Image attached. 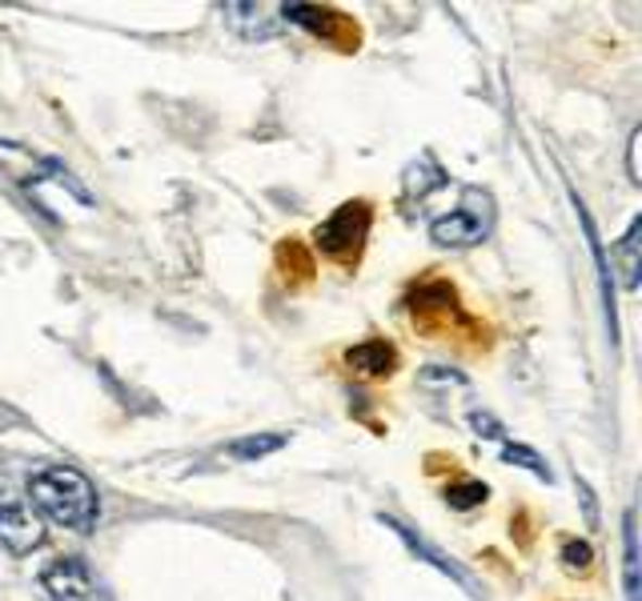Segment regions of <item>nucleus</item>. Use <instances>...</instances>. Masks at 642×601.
Listing matches in <instances>:
<instances>
[{
	"label": "nucleus",
	"mask_w": 642,
	"mask_h": 601,
	"mask_svg": "<svg viewBox=\"0 0 642 601\" xmlns=\"http://www.w3.org/2000/svg\"><path fill=\"white\" fill-rule=\"evenodd\" d=\"M590 562H594V549H590L587 541H566L563 546V565L570 574H587Z\"/></svg>",
	"instance_id": "nucleus-19"
},
{
	"label": "nucleus",
	"mask_w": 642,
	"mask_h": 601,
	"mask_svg": "<svg viewBox=\"0 0 642 601\" xmlns=\"http://www.w3.org/2000/svg\"><path fill=\"white\" fill-rule=\"evenodd\" d=\"M28 501L40 510V517H49L53 525L73 529V534H89L101 517L97 485L77 465H45L40 473H33Z\"/></svg>",
	"instance_id": "nucleus-1"
},
{
	"label": "nucleus",
	"mask_w": 642,
	"mask_h": 601,
	"mask_svg": "<svg viewBox=\"0 0 642 601\" xmlns=\"http://www.w3.org/2000/svg\"><path fill=\"white\" fill-rule=\"evenodd\" d=\"M369 225H374V205L362 201V196L345 201V205H338V213H329L326 221L314 229V245L322 248V257L338 261L341 269H354L362 261Z\"/></svg>",
	"instance_id": "nucleus-3"
},
{
	"label": "nucleus",
	"mask_w": 642,
	"mask_h": 601,
	"mask_svg": "<svg viewBox=\"0 0 642 601\" xmlns=\"http://www.w3.org/2000/svg\"><path fill=\"white\" fill-rule=\"evenodd\" d=\"M0 172H9L13 181H21L28 193H33L37 184H45V181H56V184H65V189L77 196L80 205H92V196L80 189V181L65 169V165H61V161L37 157V153H33V149H25V144L0 141Z\"/></svg>",
	"instance_id": "nucleus-4"
},
{
	"label": "nucleus",
	"mask_w": 642,
	"mask_h": 601,
	"mask_svg": "<svg viewBox=\"0 0 642 601\" xmlns=\"http://www.w3.org/2000/svg\"><path fill=\"white\" fill-rule=\"evenodd\" d=\"M45 541V525L21 494H13L9 485H0V546L13 558H28L33 549Z\"/></svg>",
	"instance_id": "nucleus-5"
},
{
	"label": "nucleus",
	"mask_w": 642,
	"mask_h": 601,
	"mask_svg": "<svg viewBox=\"0 0 642 601\" xmlns=\"http://www.w3.org/2000/svg\"><path fill=\"white\" fill-rule=\"evenodd\" d=\"M502 461H506V465H518V470H530V473L538 477V482H551V477H554L551 465L538 458L530 445H514V442H506V445H502Z\"/></svg>",
	"instance_id": "nucleus-16"
},
{
	"label": "nucleus",
	"mask_w": 642,
	"mask_h": 601,
	"mask_svg": "<svg viewBox=\"0 0 642 601\" xmlns=\"http://www.w3.org/2000/svg\"><path fill=\"white\" fill-rule=\"evenodd\" d=\"M286 445H289L286 433H250V437H237V442L229 445V458L262 461V458H269V453H277V449H286Z\"/></svg>",
	"instance_id": "nucleus-14"
},
{
	"label": "nucleus",
	"mask_w": 642,
	"mask_h": 601,
	"mask_svg": "<svg viewBox=\"0 0 642 601\" xmlns=\"http://www.w3.org/2000/svg\"><path fill=\"white\" fill-rule=\"evenodd\" d=\"M470 430L478 433V437H490V442H502V437H506L502 421L494 418V413H486V409H470Z\"/></svg>",
	"instance_id": "nucleus-20"
},
{
	"label": "nucleus",
	"mask_w": 642,
	"mask_h": 601,
	"mask_svg": "<svg viewBox=\"0 0 642 601\" xmlns=\"http://www.w3.org/2000/svg\"><path fill=\"white\" fill-rule=\"evenodd\" d=\"M490 233H494V196L478 184L462 189L458 209L430 221V241L438 248H474Z\"/></svg>",
	"instance_id": "nucleus-2"
},
{
	"label": "nucleus",
	"mask_w": 642,
	"mask_h": 601,
	"mask_svg": "<svg viewBox=\"0 0 642 601\" xmlns=\"http://www.w3.org/2000/svg\"><path fill=\"white\" fill-rule=\"evenodd\" d=\"M40 589L49 593V601H113L80 558H56L45 565Z\"/></svg>",
	"instance_id": "nucleus-6"
},
{
	"label": "nucleus",
	"mask_w": 642,
	"mask_h": 601,
	"mask_svg": "<svg viewBox=\"0 0 642 601\" xmlns=\"http://www.w3.org/2000/svg\"><path fill=\"white\" fill-rule=\"evenodd\" d=\"M410 309H414V317L430 333H438L446 321L458 317V293H454L450 281H426V285H418L410 293Z\"/></svg>",
	"instance_id": "nucleus-8"
},
{
	"label": "nucleus",
	"mask_w": 642,
	"mask_h": 601,
	"mask_svg": "<svg viewBox=\"0 0 642 601\" xmlns=\"http://www.w3.org/2000/svg\"><path fill=\"white\" fill-rule=\"evenodd\" d=\"M442 184H446V169L433 161V153H421L406 169L402 189H406V201H426V196H430L433 189H442Z\"/></svg>",
	"instance_id": "nucleus-12"
},
{
	"label": "nucleus",
	"mask_w": 642,
	"mask_h": 601,
	"mask_svg": "<svg viewBox=\"0 0 642 601\" xmlns=\"http://www.w3.org/2000/svg\"><path fill=\"white\" fill-rule=\"evenodd\" d=\"M575 485H578V497H582V506H587V525L590 529H599V506H594V494H590V485L582 482L575 473Z\"/></svg>",
	"instance_id": "nucleus-21"
},
{
	"label": "nucleus",
	"mask_w": 642,
	"mask_h": 601,
	"mask_svg": "<svg viewBox=\"0 0 642 601\" xmlns=\"http://www.w3.org/2000/svg\"><path fill=\"white\" fill-rule=\"evenodd\" d=\"M639 241H642V217H634V221H630V229L622 233V241L610 248V253H615V261H618V269H622V289H639V269H642Z\"/></svg>",
	"instance_id": "nucleus-13"
},
{
	"label": "nucleus",
	"mask_w": 642,
	"mask_h": 601,
	"mask_svg": "<svg viewBox=\"0 0 642 601\" xmlns=\"http://www.w3.org/2000/svg\"><path fill=\"white\" fill-rule=\"evenodd\" d=\"M222 13L237 37H246V40H265L277 33V21L265 13L262 4H225Z\"/></svg>",
	"instance_id": "nucleus-11"
},
{
	"label": "nucleus",
	"mask_w": 642,
	"mask_h": 601,
	"mask_svg": "<svg viewBox=\"0 0 642 601\" xmlns=\"http://www.w3.org/2000/svg\"><path fill=\"white\" fill-rule=\"evenodd\" d=\"M418 385L421 389H438V385H442V389H450V385H466V378H462L458 369H450V366H433V369H421L418 373Z\"/></svg>",
	"instance_id": "nucleus-18"
},
{
	"label": "nucleus",
	"mask_w": 642,
	"mask_h": 601,
	"mask_svg": "<svg viewBox=\"0 0 642 601\" xmlns=\"http://www.w3.org/2000/svg\"><path fill=\"white\" fill-rule=\"evenodd\" d=\"M345 366L354 369V373H362V378H390L393 369H398V349L386 337H369L345 354Z\"/></svg>",
	"instance_id": "nucleus-10"
},
{
	"label": "nucleus",
	"mask_w": 642,
	"mask_h": 601,
	"mask_svg": "<svg viewBox=\"0 0 642 601\" xmlns=\"http://www.w3.org/2000/svg\"><path fill=\"white\" fill-rule=\"evenodd\" d=\"M486 497H490L486 482H474V477L446 485V506H450V510H474V506H482Z\"/></svg>",
	"instance_id": "nucleus-17"
},
{
	"label": "nucleus",
	"mask_w": 642,
	"mask_h": 601,
	"mask_svg": "<svg viewBox=\"0 0 642 601\" xmlns=\"http://www.w3.org/2000/svg\"><path fill=\"white\" fill-rule=\"evenodd\" d=\"M286 25H302L317 40H329L338 49H357V25L345 13L329 9V4H281L277 9Z\"/></svg>",
	"instance_id": "nucleus-7"
},
{
	"label": "nucleus",
	"mask_w": 642,
	"mask_h": 601,
	"mask_svg": "<svg viewBox=\"0 0 642 601\" xmlns=\"http://www.w3.org/2000/svg\"><path fill=\"white\" fill-rule=\"evenodd\" d=\"M578 221H582V233H587V245L594 253V265H599V281H603V300H606V325H610V341H618V314H615V281H610V261L603 253V241H599V229H594V217L590 209L575 196Z\"/></svg>",
	"instance_id": "nucleus-9"
},
{
	"label": "nucleus",
	"mask_w": 642,
	"mask_h": 601,
	"mask_svg": "<svg viewBox=\"0 0 642 601\" xmlns=\"http://www.w3.org/2000/svg\"><path fill=\"white\" fill-rule=\"evenodd\" d=\"M622 574H627V601H639V529H634V510L622 513Z\"/></svg>",
	"instance_id": "nucleus-15"
}]
</instances>
